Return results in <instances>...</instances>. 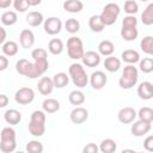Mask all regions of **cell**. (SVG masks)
Listing matches in <instances>:
<instances>
[{"instance_id":"obj_28","label":"cell","mask_w":153,"mask_h":153,"mask_svg":"<svg viewBox=\"0 0 153 153\" xmlns=\"http://www.w3.org/2000/svg\"><path fill=\"white\" fill-rule=\"evenodd\" d=\"M69 78H71V76H68V75H67L66 73H63V72L56 73V74L53 76V81H54L55 87H56V88H63L65 86L68 85Z\"/></svg>"},{"instance_id":"obj_13","label":"cell","mask_w":153,"mask_h":153,"mask_svg":"<svg viewBox=\"0 0 153 153\" xmlns=\"http://www.w3.org/2000/svg\"><path fill=\"white\" fill-rule=\"evenodd\" d=\"M151 130V123L148 122H145L142 120H139V121H134L133 124H131V128H130V131L134 136H143L146 135L148 131Z\"/></svg>"},{"instance_id":"obj_18","label":"cell","mask_w":153,"mask_h":153,"mask_svg":"<svg viewBox=\"0 0 153 153\" xmlns=\"http://www.w3.org/2000/svg\"><path fill=\"white\" fill-rule=\"evenodd\" d=\"M4 120L10 126H17L22 121V112L16 109H8L4 114Z\"/></svg>"},{"instance_id":"obj_24","label":"cell","mask_w":153,"mask_h":153,"mask_svg":"<svg viewBox=\"0 0 153 153\" xmlns=\"http://www.w3.org/2000/svg\"><path fill=\"white\" fill-rule=\"evenodd\" d=\"M42 109L47 114H54L60 110V102L54 98H47L42 103Z\"/></svg>"},{"instance_id":"obj_44","label":"cell","mask_w":153,"mask_h":153,"mask_svg":"<svg viewBox=\"0 0 153 153\" xmlns=\"http://www.w3.org/2000/svg\"><path fill=\"white\" fill-rule=\"evenodd\" d=\"M98 151H99V147H98L96 143H92V142L87 143V145L82 148V152H84V153H98Z\"/></svg>"},{"instance_id":"obj_33","label":"cell","mask_w":153,"mask_h":153,"mask_svg":"<svg viewBox=\"0 0 153 153\" xmlns=\"http://www.w3.org/2000/svg\"><path fill=\"white\" fill-rule=\"evenodd\" d=\"M140 48L145 54L153 57V36L143 37L140 42Z\"/></svg>"},{"instance_id":"obj_20","label":"cell","mask_w":153,"mask_h":153,"mask_svg":"<svg viewBox=\"0 0 153 153\" xmlns=\"http://www.w3.org/2000/svg\"><path fill=\"white\" fill-rule=\"evenodd\" d=\"M121 57L128 65H135V63H137L141 60L140 59V54L136 50H134V49H127V50L122 51Z\"/></svg>"},{"instance_id":"obj_5","label":"cell","mask_w":153,"mask_h":153,"mask_svg":"<svg viewBox=\"0 0 153 153\" xmlns=\"http://www.w3.org/2000/svg\"><path fill=\"white\" fill-rule=\"evenodd\" d=\"M121 13V7L115 2H109L104 6L102 13L99 14L105 26H110L116 23L118 16Z\"/></svg>"},{"instance_id":"obj_39","label":"cell","mask_w":153,"mask_h":153,"mask_svg":"<svg viewBox=\"0 0 153 153\" xmlns=\"http://www.w3.org/2000/svg\"><path fill=\"white\" fill-rule=\"evenodd\" d=\"M26 151L29 153H42L43 152V145L38 140H31L26 143Z\"/></svg>"},{"instance_id":"obj_11","label":"cell","mask_w":153,"mask_h":153,"mask_svg":"<svg viewBox=\"0 0 153 153\" xmlns=\"http://www.w3.org/2000/svg\"><path fill=\"white\" fill-rule=\"evenodd\" d=\"M108 82V76L102 71H96L90 75V84L94 90H102Z\"/></svg>"},{"instance_id":"obj_15","label":"cell","mask_w":153,"mask_h":153,"mask_svg":"<svg viewBox=\"0 0 153 153\" xmlns=\"http://www.w3.org/2000/svg\"><path fill=\"white\" fill-rule=\"evenodd\" d=\"M55 85H54V81L49 76H42L37 84V88H38V92L43 96H49L53 90H54Z\"/></svg>"},{"instance_id":"obj_45","label":"cell","mask_w":153,"mask_h":153,"mask_svg":"<svg viewBox=\"0 0 153 153\" xmlns=\"http://www.w3.org/2000/svg\"><path fill=\"white\" fill-rule=\"evenodd\" d=\"M143 147L148 152H153V135H148L143 140Z\"/></svg>"},{"instance_id":"obj_37","label":"cell","mask_w":153,"mask_h":153,"mask_svg":"<svg viewBox=\"0 0 153 153\" xmlns=\"http://www.w3.org/2000/svg\"><path fill=\"white\" fill-rule=\"evenodd\" d=\"M139 68L142 73H152L153 72V59L152 57H143L139 61Z\"/></svg>"},{"instance_id":"obj_12","label":"cell","mask_w":153,"mask_h":153,"mask_svg":"<svg viewBox=\"0 0 153 153\" xmlns=\"http://www.w3.org/2000/svg\"><path fill=\"white\" fill-rule=\"evenodd\" d=\"M69 118H71V121L74 124H81V123H84V122L87 121V118H88V111H87V109H85L82 106H76V108H74L71 111Z\"/></svg>"},{"instance_id":"obj_8","label":"cell","mask_w":153,"mask_h":153,"mask_svg":"<svg viewBox=\"0 0 153 153\" xmlns=\"http://www.w3.org/2000/svg\"><path fill=\"white\" fill-rule=\"evenodd\" d=\"M33 99H35V92L31 87H20L14 93V100L20 105H27L32 103Z\"/></svg>"},{"instance_id":"obj_41","label":"cell","mask_w":153,"mask_h":153,"mask_svg":"<svg viewBox=\"0 0 153 153\" xmlns=\"http://www.w3.org/2000/svg\"><path fill=\"white\" fill-rule=\"evenodd\" d=\"M123 8H124V12L127 14H135L139 11V4L135 0H127L124 2Z\"/></svg>"},{"instance_id":"obj_51","label":"cell","mask_w":153,"mask_h":153,"mask_svg":"<svg viewBox=\"0 0 153 153\" xmlns=\"http://www.w3.org/2000/svg\"><path fill=\"white\" fill-rule=\"evenodd\" d=\"M140 1H142V2H147L148 0H140Z\"/></svg>"},{"instance_id":"obj_23","label":"cell","mask_w":153,"mask_h":153,"mask_svg":"<svg viewBox=\"0 0 153 153\" xmlns=\"http://www.w3.org/2000/svg\"><path fill=\"white\" fill-rule=\"evenodd\" d=\"M114 51H115V44L109 39H104L98 44V53L103 56H110L114 54Z\"/></svg>"},{"instance_id":"obj_16","label":"cell","mask_w":153,"mask_h":153,"mask_svg":"<svg viewBox=\"0 0 153 153\" xmlns=\"http://www.w3.org/2000/svg\"><path fill=\"white\" fill-rule=\"evenodd\" d=\"M19 43L24 49H29L32 48V45L35 44V35L31 30L29 29H24L20 31L19 33Z\"/></svg>"},{"instance_id":"obj_32","label":"cell","mask_w":153,"mask_h":153,"mask_svg":"<svg viewBox=\"0 0 153 153\" xmlns=\"http://www.w3.org/2000/svg\"><path fill=\"white\" fill-rule=\"evenodd\" d=\"M141 22L143 25H147V26L153 24V2L148 4L143 10L141 14Z\"/></svg>"},{"instance_id":"obj_9","label":"cell","mask_w":153,"mask_h":153,"mask_svg":"<svg viewBox=\"0 0 153 153\" xmlns=\"http://www.w3.org/2000/svg\"><path fill=\"white\" fill-rule=\"evenodd\" d=\"M43 29H44L45 33L55 36V35L61 32V30H62V22L57 17H49V18H47L44 20Z\"/></svg>"},{"instance_id":"obj_35","label":"cell","mask_w":153,"mask_h":153,"mask_svg":"<svg viewBox=\"0 0 153 153\" xmlns=\"http://www.w3.org/2000/svg\"><path fill=\"white\" fill-rule=\"evenodd\" d=\"M137 117L139 120H142L145 122L152 123L153 122V109L149 106H143L137 111Z\"/></svg>"},{"instance_id":"obj_21","label":"cell","mask_w":153,"mask_h":153,"mask_svg":"<svg viewBox=\"0 0 153 153\" xmlns=\"http://www.w3.org/2000/svg\"><path fill=\"white\" fill-rule=\"evenodd\" d=\"M103 65H104V67H105V69L108 72L115 73V72H117L121 68V60L115 57V56H112V55H110V56L105 57Z\"/></svg>"},{"instance_id":"obj_42","label":"cell","mask_w":153,"mask_h":153,"mask_svg":"<svg viewBox=\"0 0 153 153\" xmlns=\"http://www.w3.org/2000/svg\"><path fill=\"white\" fill-rule=\"evenodd\" d=\"M13 7L17 12H20V13H24L29 10L30 7V4L27 0H13Z\"/></svg>"},{"instance_id":"obj_3","label":"cell","mask_w":153,"mask_h":153,"mask_svg":"<svg viewBox=\"0 0 153 153\" xmlns=\"http://www.w3.org/2000/svg\"><path fill=\"white\" fill-rule=\"evenodd\" d=\"M68 74L72 79V82L74 84V86L79 87V88H84L87 82L90 81L88 79V75L86 74L82 65L75 62V63H72L68 68Z\"/></svg>"},{"instance_id":"obj_4","label":"cell","mask_w":153,"mask_h":153,"mask_svg":"<svg viewBox=\"0 0 153 153\" xmlns=\"http://www.w3.org/2000/svg\"><path fill=\"white\" fill-rule=\"evenodd\" d=\"M67 54L72 60L82 59L85 50H84V43L81 38H79L78 36H72L67 39Z\"/></svg>"},{"instance_id":"obj_10","label":"cell","mask_w":153,"mask_h":153,"mask_svg":"<svg viewBox=\"0 0 153 153\" xmlns=\"http://www.w3.org/2000/svg\"><path fill=\"white\" fill-rule=\"evenodd\" d=\"M137 117V112L134 108H130V106H124L122 108L118 114H117V118L121 123L123 124H129V123H133L135 121V118Z\"/></svg>"},{"instance_id":"obj_1","label":"cell","mask_w":153,"mask_h":153,"mask_svg":"<svg viewBox=\"0 0 153 153\" xmlns=\"http://www.w3.org/2000/svg\"><path fill=\"white\" fill-rule=\"evenodd\" d=\"M45 111L44 110H35L30 116V122L27 124L29 133L32 136L39 137L43 136L45 133Z\"/></svg>"},{"instance_id":"obj_26","label":"cell","mask_w":153,"mask_h":153,"mask_svg":"<svg viewBox=\"0 0 153 153\" xmlns=\"http://www.w3.org/2000/svg\"><path fill=\"white\" fill-rule=\"evenodd\" d=\"M63 42L60 38H51L48 43V50L53 55H60L63 51Z\"/></svg>"},{"instance_id":"obj_14","label":"cell","mask_w":153,"mask_h":153,"mask_svg":"<svg viewBox=\"0 0 153 153\" xmlns=\"http://www.w3.org/2000/svg\"><path fill=\"white\" fill-rule=\"evenodd\" d=\"M81 61H82V65L86 66V67H90V68L97 67L100 63V54L94 51V50L85 51Z\"/></svg>"},{"instance_id":"obj_47","label":"cell","mask_w":153,"mask_h":153,"mask_svg":"<svg viewBox=\"0 0 153 153\" xmlns=\"http://www.w3.org/2000/svg\"><path fill=\"white\" fill-rule=\"evenodd\" d=\"M8 103V97L6 94H0V108H5Z\"/></svg>"},{"instance_id":"obj_36","label":"cell","mask_w":153,"mask_h":153,"mask_svg":"<svg viewBox=\"0 0 153 153\" xmlns=\"http://www.w3.org/2000/svg\"><path fill=\"white\" fill-rule=\"evenodd\" d=\"M65 30L72 35L76 33L79 30H80V23L78 19L75 18H68L66 22H65Z\"/></svg>"},{"instance_id":"obj_43","label":"cell","mask_w":153,"mask_h":153,"mask_svg":"<svg viewBox=\"0 0 153 153\" xmlns=\"http://www.w3.org/2000/svg\"><path fill=\"white\" fill-rule=\"evenodd\" d=\"M137 25V19L134 14H128L122 20V27H134Z\"/></svg>"},{"instance_id":"obj_38","label":"cell","mask_w":153,"mask_h":153,"mask_svg":"<svg viewBox=\"0 0 153 153\" xmlns=\"http://www.w3.org/2000/svg\"><path fill=\"white\" fill-rule=\"evenodd\" d=\"M17 147V140L2 141L0 140V151L2 153H12Z\"/></svg>"},{"instance_id":"obj_2","label":"cell","mask_w":153,"mask_h":153,"mask_svg":"<svg viewBox=\"0 0 153 153\" xmlns=\"http://www.w3.org/2000/svg\"><path fill=\"white\" fill-rule=\"evenodd\" d=\"M139 80V71L134 65H127L123 68L122 75L118 80V85L123 90H130L137 84Z\"/></svg>"},{"instance_id":"obj_49","label":"cell","mask_w":153,"mask_h":153,"mask_svg":"<svg viewBox=\"0 0 153 153\" xmlns=\"http://www.w3.org/2000/svg\"><path fill=\"white\" fill-rule=\"evenodd\" d=\"M0 31H1V37H0V43L4 44L6 42V31H5V27L1 26L0 27Z\"/></svg>"},{"instance_id":"obj_48","label":"cell","mask_w":153,"mask_h":153,"mask_svg":"<svg viewBox=\"0 0 153 153\" xmlns=\"http://www.w3.org/2000/svg\"><path fill=\"white\" fill-rule=\"evenodd\" d=\"M11 4H13V0H0V8H7Z\"/></svg>"},{"instance_id":"obj_27","label":"cell","mask_w":153,"mask_h":153,"mask_svg":"<svg viewBox=\"0 0 153 153\" xmlns=\"http://www.w3.org/2000/svg\"><path fill=\"white\" fill-rule=\"evenodd\" d=\"M85 99H86V98H85V94H84V92L80 91V90H73V91L69 93V96H68L69 103H71L72 105H75V106L84 104V103H85Z\"/></svg>"},{"instance_id":"obj_22","label":"cell","mask_w":153,"mask_h":153,"mask_svg":"<svg viewBox=\"0 0 153 153\" xmlns=\"http://www.w3.org/2000/svg\"><path fill=\"white\" fill-rule=\"evenodd\" d=\"M62 6L63 10L69 13H79L84 8V4L80 0H66Z\"/></svg>"},{"instance_id":"obj_29","label":"cell","mask_w":153,"mask_h":153,"mask_svg":"<svg viewBox=\"0 0 153 153\" xmlns=\"http://www.w3.org/2000/svg\"><path fill=\"white\" fill-rule=\"evenodd\" d=\"M18 17L14 11H6L1 14V24L5 26H12L17 23Z\"/></svg>"},{"instance_id":"obj_40","label":"cell","mask_w":153,"mask_h":153,"mask_svg":"<svg viewBox=\"0 0 153 153\" xmlns=\"http://www.w3.org/2000/svg\"><path fill=\"white\" fill-rule=\"evenodd\" d=\"M0 140L7 141V140H16V130L12 127H5L1 130Z\"/></svg>"},{"instance_id":"obj_19","label":"cell","mask_w":153,"mask_h":153,"mask_svg":"<svg viewBox=\"0 0 153 153\" xmlns=\"http://www.w3.org/2000/svg\"><path fill=\"white\" fill-rule=\"evenodd\" d=\"M25 20L26 23L32 26V27H37L39 26L42 23H44V18H43V14L41 12H37V11H31L26 14L25 17Z\"/></svg>"},{"instance_id":"obj_30","label":"cell","mask_w":153,"mask_h":153,"mask_svg":"<svg viewBox=\"0 0 153 153\" xmlns=\"http://www.w3.org/2000/svg\"><path fill=\"white\" fill-rule=\"evenodd\" d=\"M139 36V31L136 29V26L134 27H122L121 29V37L124 39V41H135Z\"/></svg>"},{"instance_id":"obj_46","label":"cell","mask_w":153,"mask_h":153,"mask_svg":"<svg viewBox=\"0 0 153 153\" xmlns=\"http://www.w3.org/2000/svg\"><path fill=\"white\" fill-rule=\"evenodd\" d=\"M8 67V60L6 57V55H1L0 56V71H5Z\"/></svg>"},{"instance_id":"obj_50","label":"cell","mask_w":153,"mask_h":153,"mask_svg":"<svg viewBox=\"0 0 153 153\" xmlns=\"http://www.w3.org/2000/svg\"><path fill=\"white\" fill-rule=\"evenodd\" d=\"M27 1H29L30 6H37V5H39L42 2V0H27Z\"/></svg>"},{"instance_id":"obj_25","label":"cell","mask_w":153,"mask_h":153,"mask_svg":"<svg viewBox=\"0 0 153 153\" xmlns=\"http://www.w3.org/2000/svg\"><path fill=\"white\" fill-rule=\"evenodd\" d=\"M88 27L91 29V31L93 32H102L105 29V24L103 23L100 16H92L88 19Z\"/></svg>"},{"instance_id":"obj_31","label":"cell","mask_w":153,"mask_h":153,"mask_svg":"<svg viewBox=\"0 0 153 153\" xmlns=\"http://www.w3.org/2000/svg\"><path fill=\"white\" fill-rule=\"evenodd\" d=\"M117 149L116 141L112 139H104L99 145V151L102 153H114Z\"/></svg>"},{"instance_id":"obj_7","label":"cell","mask_w":153,"mask_h":153,"mask_svg":"<svg viewBox=\"0 0 153 153\" xmlns=\"http://www.w3.org/2000/svg\"><path fill=\"white\" fill-rule=\"evenodd\" d=\"M31 57L33 59V63L36 65L37 69L39 71L41 75L44 74L47 71H48V67H49V62H48V54H47V50L42 49V48H36L32 50L31 53Z\"/></svg>"},{"instance_id":"obj_34","label":"cell","mask_w":153,"mask_h":153,"mask_svg":"<svg viewBox=\"0 0 153 153\" xmlns=\"http://www.w3.org/2000/svg\"><path fill=\"white\" fill-rule=\"evenodd\" d=\"M2 54L6 56H14L18 53V44L14 41H6L1 47Z\"/></svg>"},{"instance_id":"obj_6","label":"cell","mask_w":153,"mask_h":153,"mask_svg":"<svg viewBox=\"0 0 153 153\" xmlns=\"http://www.w3.org/2000/svg\"><path fill=\"white\" fill-rule=\"evenodd\" d=\"M16 71L20 75H24V76L30 78V79H35V78L41 76V73L37 69L36 65L32 63V62H30V61H27L26 59H20V60L17 61V63H16Z\"/></svg>"},{"instance_id":"obj_17","label":"cell","mask_w":153,"mask_h":153,"mask_svg":"<svg viewBox=\"0 0 153 153\" xmlns=\"http://www.w3.org/2000/svg\"><path fill=\"white\" fill-rule=\"evenodd\" d=\"M137 96L143 100L153 98V84L151 81H142L137 86Z\"/></svg>"}]
</instances>
